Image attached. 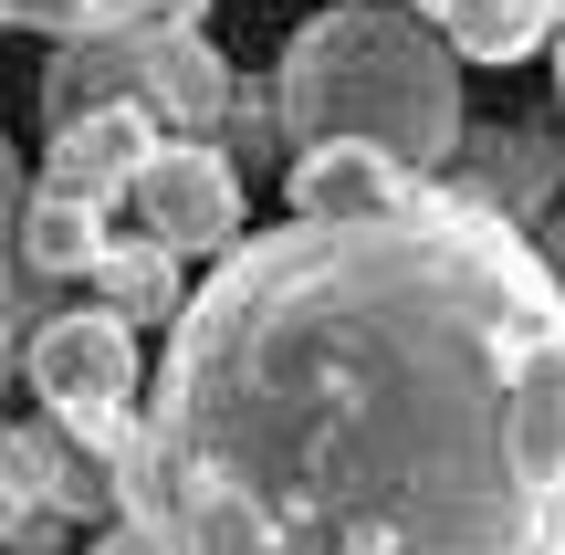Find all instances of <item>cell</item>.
Returning a JSON list of instances; mask_svg holds the SVG:
<instances>
[{
  "label": "cell",
  "mask_w": 565,
  "mask_h": 555,
  "mask_svg": "<svg viewBox=\"0 0 565 555\" xmlns=\"http://www.w3.org/2000/svg\"><path fill=\"white\" fill-rule=\"evenodd\" d=\"M21 168H11V147H0V388H11V367H21V346H32V325H42V305H32V263H21Z\"/></svg>",
  "instance_id": "cell-12"
},
{
  "label": "cell",
  "mask_w": 565,
  "mask_h": 555,
  "mask_svg": "<svg viewBox=\"0 0 565 555\" xmlns=\"http://www.w3.org/2000/svg\"><path fill=\"white\" fill-rule=\"evenodd\" d=\"M555 95H565V32H555Z\"/></svg>",
  "instance_id": "cell-16"
},
{
  "label": "cell",
  "mask_w": 565,
  "mask_h": 555,
  "mask_svg": "<svg viewBox=\"0 0 565 555\" xmlns=\"http://www.w3.org/2000/svg\"><path fill=\"white\" fill-rule=\"evenodd\" d=\"M440 189L524 231L534 210H545V189H555V137H534V126H492L482 147H461V158L440 168Z\"/></svg>",
  "instance_id": "cell-8"
},
{
  "label": "cell",
  "mask_w": 565,
  "mask_h": 555,
  "mask_svg": "<svg viewBox=\"0 0 565 555\" xmlns=\"http://www.w3.org/2000/svg\"><path fill=\"white\" fill-rule=\"evenodd\" d=\"M95 305L126 314V325H179V314H189V293H179V252H158L147 231H137V242H105V263H95Z\"/></svg>",
  "instance_id": "cell-11"
},
{
  "label": "cell",
  "mask_w": 565,
  "mask_h": 555,
  "mask_svg": "<svg viewBox=\"0 0 565 555\" xmlns=\"http://www.w3.org/2000/svg\"><path fill=\"white\" fill-rule=\"evenodd\" d=\"M398 11H419V21H440V0H398Z\"/></svg>",
  "instance_id": "cell-15"
},
{
  "label": "cell",
  "mask_w": 565,
  "mask_h": 555,
  "mask_svg": "<svg viewBox=\"0 0 565 555\" xmlns=\"http://www.w3.org/2000/svg\"><path fill=\"white\" fill-rule=\"evenodd\" d=\"M147 158H158V116H147V105H95V116L53 126V168H42V189L116 210V200H137Z\"/></svg>",
  "instance_id": "cell-6"
},
{
  "label": "cell",
  "mask_w": 565,
  "mask_h": 555,
  "mask_svg": "<svg viewBox=\"0 0 565 555\" xmlns=\"http://www.w3.org/2000/svg\"><path fill=\"white\" fill-rule=\"evenodd\" d=\"M419 189H429L419 168L377 158V147H294V168H282L294 221H377V210H408Z\"/></svg>",
  "instance_id": "cell-7"
},
{
  "label": "cell",
  "mask_w": 565,
  "mask_h": 555,
  "mask_svg": "<svg viewBox=\"0 0 565 555\" xmlns=\"http://www.w3.org/2000/svg\"><path fill=\"white\" fill-rule=\"evenodd\" d=\"M273 116L294 147H377L440 179L461 158V63L398 0H335L282 42Z\"/></svg>",
  "instance_id": "cell-2"
},
{
  "label": "cell",
  "mask_w": 565,
  "mask_h": 555,
  "mask_svg": "<svg viewBox=\"0 0 565 555\" xmlns=\"http://www.w3.org/2000/svg\"><path fill=\"white\" fill-rule=\"evenodd\" d=\"M21 377H32L42 419H53L63 440H84V451H116L126 419H137V325L105 305H53L32 325V346H21Z\"/></svg>",
  "instance_id": "cell-4"
},
{
  "label": "cell",
  "mask_w": 565,
  "mask_h": 555,
  "mask_svg": "<svg viewBox=\"0 0 565 555\" xmlns=\"http://www.w3.org/2000/svg\"><path fill=\"white\" fill-rule=\"evenodd\" d=\"M95 105H147V116L179 126V137H210V126L231 116V63L210 53L200 32H179V21L63 42L53 74H42V126H74V116H95Z\"/></svg>",
  "instance_id": "cell-3"
},
{
  "label": "cell",
  "mask_w": 565,
  "mask_h": 555,
  "mask_svg": "<svg viewBox=\"0 0 565 555\" xmlns=\"http://www.w3.org/2000/svg\"><path fill=\"white\" fill-rule=\"evenodd\" d=\"M21 263H32V284H63V273L95 284V263H105V210L95 200H63V189H32V200H21Z\"/></svg>",
  "instance_id": "cell-10"
},
{
  "label": "cell",
  "mask_w": 565,
  "mask_h": 555,
  "mask_svg": "<svg viewBox=\"0 0 565 555\" xmlns=\"http://www.w3.org/2000/svg\"><path fill=\"white\" fill-rule=\"evenodd\" d=\"M126 210H137V231L158 252L221 263V252L242 242V168H231L210 137H158V158H147V179H137Z\"/></svg>",
  "instance_id": "cell-5"
},
{
  "label": "cell",
  "mask_w": 565,
  "mask_h": 555,
  "mask_svg": "<svg viewBox=\"0 0 565 555\" xmlns=\"http://www.w3.org/2000/svg\"><path fill=\"white\" fill-rule=\"evenodd\" d=\"M565 32V0H440L450 63H524Z\"/></svg>",
  "instance_id": "cell-9"
},
{
  "label": "cell",
  "mask_w": 565,
  "mask_h": 555,
  "mask_svg": "<svg viewBox=\"0 0 565 555\" xmlns=\"http://www.w3.org/2000/svg\"><path fill=\"white\" fill-rule=\"evenodd\" d=\"M200 11L210 0H158V21H179V32H200Z\"/></svg>",
  "instance_id": "cell-14"
},
{
  "label": "cell",
  "mask_w": 565,
  "mask_h": 555,
  "mask_svg": "<svg viewBox=\"0 0 565 555\" xmlns=\"http://www.w3.org/2000/svg\"><path fill=\"white\" fill-rule=\"evenodd\" d=\"M105 493L147 555H565V273L440 179L242 231Z\"/></svg>",
  "instance_id": "cell-1"
},
{
  "label": "cell",
  "mask_w": 565,
  "mask_h": 555,
  "mask_svg": "<svg viewBox=\"0 0 565 555\" xmlns=\"http://www.w3.org/2000/svg\"><path fill=\"white\" fill-rule=\"evenodd\" d=\"M0 21H21V32H42L63 53V42H105V32L158 21V0H0Z\"/></svg>",
  "instance_id": "cell-13"
}]
</instances>
